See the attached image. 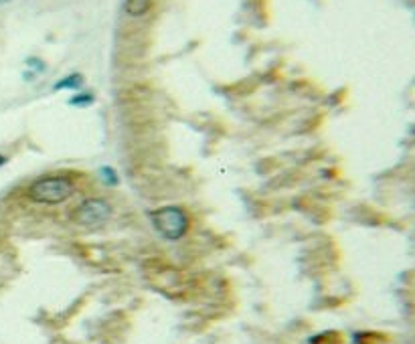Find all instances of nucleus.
I'll use <instances>...</instances> for the list:
<instances>
[{
  "instance_id": "1",
  "label": "nucleus",
  "mask_w": 415,
  "mask_h": 344,
  "mask_svg": "<svg viewBox=\"0 0 415 344\" xmlns=\"http://www.w3.org/2000/svg\"><path fill=\"white\" fill-rule=\"evenodd\" d=\"M75 193V182L61 174L37 178L29 187V198L39 205H61Z\"/></svg>"
},
{
  "instance_id": "2",
  "label": "nucleus",
  "mask_w": 415,
  "mask_h": 344,
  "mask_svg": "<svg viewBox=\"0 0 415 344\" xmlns=\"http://www.w3.org/2000/svg\"><path fill=\"white\" fill-rule=\"evenodd\" d=\"M152 223L156 231L168 241H179L187 235L190 221H188L187 211L181 207H163L152 213Z\"/></svg>"
},
{
  "instance_id": "3",
  "label": "nucleus",
  "mask_w": 415,
  "mask_h": 344,
  "mask_svg": "<svg viewBox=\"0 0 415 344\" xmlns=\"http://www.w3.org/2000/svg\"><path fill=\"white\" fill-rule=\"evenodd\" d=\"M110 217H112V205L100 196L85 198L73 213L75 223H80L82 227H89V229L105 225L110 221Z\"/></svg>"
},
{
  "instance_id": "4",
  "label": "nucleus",
  "mask_w": 415,
  "mask_h": 344,
  "mask_svg": "<svg viewBox=\"0 0 415 344\" xmlns=\"http://www.w3.org/2000/svg\"><path fill=\"white\" fill-rule=\"evenodd\" d=\"M150 6H152V0H126V13L134 19L144 17L150 10Z\"/></svg>"
},
{
  "instance_id": "5",
  "label": "nucleus",
  "mask_w": 415,
  "mask_h": 344,
  "mask_svg": "<svg viewBox=\"0 0 415 344\" xmlns=\"http://www.w3.org/2000/svg\"><path fill=\"white\" fill-rule=\"evenodd\" d=\"M80 86H82V77H80V75H69L67 79L59 81V84L55 86V89H67V87L75 89V87H80Z\"/></svg>"
},
{
  "instance_id": "6",
  "label": "nucleus",
  "mask_w": 415,
  "mask_h": 344,
  "mask_svg": "<svg viewBox=\"0 0 415 344\" xmlns=\"http://www.w3.org/2000/svg\"><path fill=\"white\" fill-rule=\"evenodd\" d=\"M102 172H104L105 176H107V178H105V182H112V185L116 182V174H114V171H110V169H104Z\"/></svg>"
},
{
  "instance_id": "7",
  "label": "nucleus",
  "mask_w": 415,
  "mask_h": 344,
  "mask_svg": "<svg viewBox=\"0 0 415 344\" xmlns=\"http://www.w3.org/2000/svg\"><path fill=\"white\" fill-rule=\"evenodd\" d=\"M4 162H6V158H4V156H0V166H2Z\"/></svg>"
}]
</instances>
